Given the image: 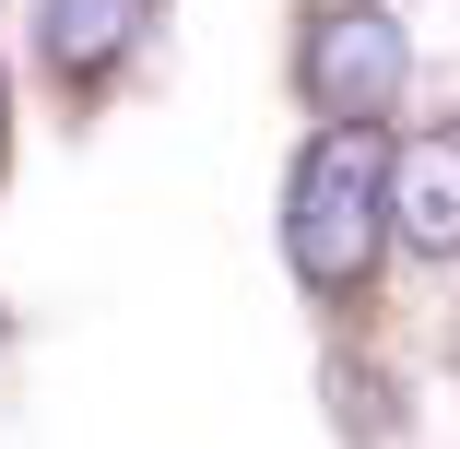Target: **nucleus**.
Instances as JSON below:
<instances>
[{"mask_svg": "<svg viewBox=\"0 0 460 449\" xmlns=\"http://www.w3.org/2000/svg\"><path fill=\"white\" fill-rule=\"evenodd\" d=\"M390 154L378 119H319L296 154V190H284V260L307 296H354L378 273V237H390Z\"/></svg>", "mask_w": 460, "mask_h": 449, "instance_id": "1", "label": "nucleus"}, {"mask_svg": "<svg viewBox=\"0 0 460 449\" xmlns=\"http://www.w3.org/2000/svg\"><path fill=\"white\" fill-rule=\"evenodd\" d=\"M402 71H413V48H402L390 0H331V13H307V36H296V95L319 119H378L402 95Z\"/></svg>", "mask_w": 460, "mask_h": 449, "instance_id": "2", "label": "nucleus"}, {"mask_svg": "<svg viewBox=\"0 0 460 449\" xmlns=\"http://www.w3.org/2000/svg\"><path fill=\"white\" fill-rule=\"evenodd\" d=\"M390 237L413 260H460V130H413L390 154Z\"/></svg>", "mask_w": 460, "mask_h": 449, "instance_id": "3", "label": "nucleus"}, {"mask_svg": "<svg viewBox=\"0 0 460 449\" xmlns=\"http://www.w3.org/2000/svg\"><path fill=\"white\" fill-rule=\"evenodd\" d=\"M48 71L59 83H107L119 59H130V36H142V0H48Z\"/></svg>", "mask_w": 460, "mask_h": 449, "instance_id": "4", "label": "nucleus"}, {"mask_svg": "<svg viewBox=\"0 0 460 449\" xmlns=\"http://www.w3.org/2000/svg\"><path fill=\"white\" fill-rule=\"evenodd\" d=\"M0 119H13V83H0Z\"/></svg>", "mask_w": 460, "mask_h": 449, "instance_id": "5", "label": "nucleus"}]
</instances>
